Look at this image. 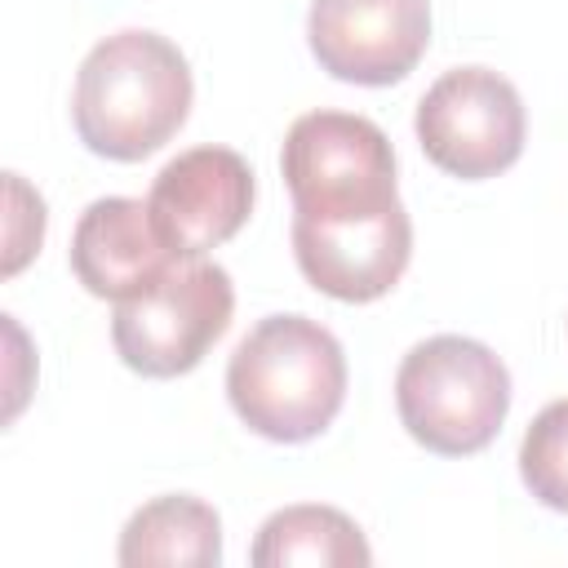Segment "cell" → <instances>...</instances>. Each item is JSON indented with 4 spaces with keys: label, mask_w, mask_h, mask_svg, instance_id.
<instances>
[{
    "label": "cell",
    "mask_w": 568,
    "mask_h": 568,
    "mask_svg": "<svg viewBox=\"0 0 568 568\" xmlns=\"http://www.w3.org/2000/svg\"><path fill=\"white\" fill-rule=\"evenodd\" d=\"M173 266L178 257L155 235L142 200L106 195L80 213L71 235V271L93 297H138L151 284H160Z\"/></svg>",
    "instance_id": "obj_10"
},
{
    "label": "cell",
    "mask_w": 568,
    "mask_h": 568,
    "mask_svg": "<svg viewBox=\"0 0 568 568\" xmlns=\"http://www.w3.org/2000/svg\"><path fill=\"white\" fill-rule=\"evenodd\" d=\"M146 213L178 262H200L248 222L253 169L231 146H191L155 173Z\"/></svg>",
    "instance_id": "obj_7"
},
{
    "label": "cell",
    "mask_w": 568,
    "mask_h": 568,
    "mask_svg": "<svg viewBox=\"0 0 568 568\" xmlns=\"http://www.w3.org/2000/svg\"><path fill=\"white\" fill-rule=\"evenodd\" d=\"M226 399L262 439H315L346 399L342 342L306 315H266L226 364Z\"/></svg>",
    "instance_id": "obj_2"
},
{
    "label": "cell",
    "mask_w": 568,
    "mask_h": 568,
    "mask_svg": "<svg viewBox=\"0 0 568 568\" xmlns=\"http://www.w3.org/2000/svg\"><path fill=\"white\" fill-rule=\"evenodd\" d=\"M519 475L541 506L568 515V399L546 404L524 430Z\"/></svg>",
    "instance_id": "obj_13"
},
{
    "label": "cell",
    "mask_w": 568,
    "mask_h": 568,
    "mask_svg": "<svg viewBox=\"0 0 568 568\" xmlns=\"http://www.w3.org/2000/svg\"><path fill=\"white\" fill-rule=\"evenodd\" d=\"M315 62L346 84H395L430 44V0H311Z\"/></svg>",
    "instance_id": "obj_8"
},
{
    "label": "cell",
    "mask_w": 568,
    "mask_h": 568,
    "mask_svg": "<svg viewBox=\"0 0 568 568\" xmlns=\"http://www.w3.org/2000/svg\"><path fill=\"white\" fill-rule=\"evenodd\" d=\"M395 408L422 448L466 457L497 439L510 408V373L484 342L439 333L404 355L395 373Z\"/></svg>",
    "instance_id": "obj_3"
},
{
    "label": "cell",
    "mask_w": 568,
    "mask_h": 568,
    "mask_svg": "<svg viewBox=\"0 0 568 568\" xmlns=\"http://www.w3.org/2000/svg\"><path fill=\"white\" fill-rule=\"evenodd\" d=\"M235 311L231 275L217 262H178L160 284L124 297L111 315L115 355L142 377L191 373L226 333Z\"/></svg>",
    "instance_id": "obj_5"
},
{
    "label": "cell",
    "mask_w": 568,
    "mask_h": 568,
    "mask_svg": "<svg viewBox=\"0 0 568 568\" xmlns=\"http://www.w3.org/2000/svg\"><path fill=\"white\" fill-rule=\"evenodd\" d=\"M222 559V519L209 501L169 493L133 510V519L120 532V564L124 568H151V564H178V568H213Z\"/></svg>",
    "instance_id": "obj_11"
},
{
    "label": "cell",
    "mask_w": 568,
    "mask_h": 568,
    "mask_svg": "<svg viewBox=\"0 0 568 568\" xmlns=\"http://www.w3.org/2000/svg\"><path fill=\"white\" fill-rule=\"evenodd\" d=\"M413 124L426 160L462 182H484L510 169L528 129L515 84L488 67L444 71L422 93Z\"/></svg>",
    "instance_id": "obj_6"
},
{
    "label": "cell",
    "mask_w": 568,
    "mask_h": 568,
    "mask_svg": "<svg viewBox=\"0 0 568 568\" xmlns=\"http://www.w3.org/2000/svg\"><path fill=\"white\" fill-rule=\"evenodd\" d=\"M191 111V67L155 31H115L89 49L75 71L71 120L80 142L106 160L160 151Z\"/></svg>",
    "instance_id": "obj_1"
},
{
    "label": "cell",
    "mask_w": 568,
    "mask_h": 568,
    "mask_svg": "<svg viewBox=\"0 0 568 568\" xmlns=\"http://www.w3.org/2000/svg\"><path fill=\"white\" fill-rule=\"evenodd\" d=\"M293 257L320 293L337 302H373L399 284L413 257V222L404 204L359 222L293 217Z\"/></svg>",
    "instance_id": "obj_9"
},
{
    "label": "cell",
    "mask_w": 568,
    "mask_h": 568,
    "mask_svg": "<svg viewBox=\"0 0 568 568\" xmlns=\"http://www.w3.org/2000/svg\"><path fill=\"white\" fill-rule=\"evenodd\" d=\"M248 559L257 568H364L373 550L351 515L333 506H284L257 528Z\"/></svg>",
    "instance_id": "obj_12"
},
{
    "label": "cell",
    "mask_w": 568,
    "mask_h": 568,
    "mask_svg": "<svg viewBox=\"0 0 568 568\" xmlns=\"http://www.w3.org/2000/svg\"><path fill=\"white\" fill-rule=\"evenodd\" d=\"M280 169L293 195V217L359 222L399 204L395 151L386 133L351 111H306L284 133Z\"/></svg>",
    "instance_id": "obj_4"
}]
</instances>
